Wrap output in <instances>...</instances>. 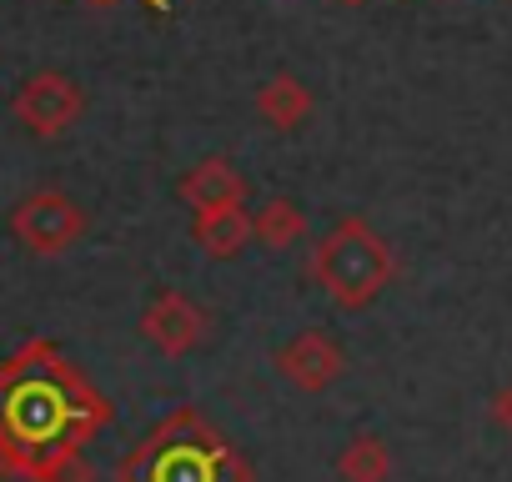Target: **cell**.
<instances>
[{
  "mask_svg": "<svg viewBox=\"0 0 512 482\" xmlns=\"http://www.w3.org/2000/svg\"><path fill=\"white\" fill-rule=\"evenodd\" d=\"M111 422V397L46 337L0 362V472L21 482H96L86 447Z\"/></svg>",
  "mask_w": 512,
  "mask_h": 482,
  "instance_id": "cell-1",
  "label": "cell"
},
{
  "mask_svg": "<svg viewBox=\"0 0 512 482\" xmlns=\"http://www.w3.org/2000/svg\"><path fill=\"white\" fill-rule=\"evenodd\" d=\"M116 482H251V462L206 412L176 407L116 462Z\"/></svg>",
  "mask_w": 512,
  "mask_h": 482,
  "instance_id": "cell-2",
  "label": "cell"
},
{
  "mask_svg": "<svg viewBox=\"0 0 512 482\" xmlns=\"http://www.w3.org/2000/svg\"><path fill=\"white\" fill-rule=\"evenodd\" d=\"M307 282H317L342 312H367L397 282V252L367 216L352 211L312 247Z\"/></svg>",
  "mask_w": 512,
  "mask_h": 482,
  "instance_id": "cell-3",
  "label": "cell"
},
{
  "mask_svg": "<svg viewBox=\"0 0 512 482\" xmlns=\"http://www.w3.org/2000/svg\"><path fill=\"white\" fill-rule=\"evenodd\" d=\"M86 226H91L86 206L71 191H56V186H41V191H31L11 206V236L31 257H66L86 236Z\"/></svg>",
  "mask_w": 512,
  "mask_h": 482,
  "instance_id": "cell-4",
  "label": "cell"
},
{
  "mask_svg": "<svg viewBox=\"0 0 512 482\" xmlns=\"http://www.w3.org/2000/svg\"><path fill=\"white\" fill-rule=\"evenodd\" d=\"M11 116L36 141H56L86 116V86L76 76H66V71H36V76H26L16 86Z\"/></svg>",
  "mask_w": 512,
  "mask_h": 482,
  "instance_id": "cell-5",
  "label": "cell"
},
{
  "mask_svg": "<svg viewBox=\"0 0 512 482\" xmlns=\"http://www.w3.org/2000/svg\"><path fill=\"white\" fill-rule=\"evenodd\" d=\"M206 327H211L206 307L191 302L181 287H161V292L146 302V312H141V337H146L161 357H186V352H196V347L206 342Z\"/></svg>",
  "mask_w": 512,
  "mask_h": 482,
  "instance_id": "cell-6",
  "label": "cell"
},
{
  "mask_svg": "<svg viewBox=\"0 0 512 482\" xmlns=\"http://www.w3.org/2000/svg\"><path fill=\"white\" fill-rule=\"evenodd\" d=\"M272 367H277L297 392H327V387L347 372V352H342V342H337L332 332L302 327L287 347H277Z\"/></svg>",
  "mask_w": 512,
  "mask_h": 482,
  "instance_id": "cell-7",
  "label": "cell"
},
{
  "mask_svg": "<svg viewBox=\"0 0 512 482\" xmlns=\"http://www.w3.org/2000/svg\"><path fill=\"white\" fill-rule=\"evenodd\" d=\"M246 176H241V166L236 161H226V156H201L181 181H176V196H181V206L191 211V216H201V211H221V206H246Z\"/></svg>",
  "mask_w": 512,
  "mask_h": 482,
  "instance_id": "cell-8",
  "label": "cell"
},
{
  "mask_svg": "<svg viewBox=\"0 0 512 482\" xmlns=\"http://www.w3.org/2000/svg\"><path fill=\"white\" fill-rule=\"evenodd\" d=\"M312 111H317L312 86H302V76H292V71L267 76V81H262V91H256V116H262L272 131H282V136L302 131Z\"/></svg>",
  "mask_w": 512,
  "mask_h": 482,
  "instance_id": "cell-9",
  "label": "cell"
},
{
  "mask_svg": "<svg viewBox=\"0 0 512 482\" xmlns=\"http://www.w3.org/2000/svg\"><path fill=\"white\" fill-rule=\"evenodd\" d=\"M191 241L211 262H231V257H241L251 247V211L246 206L201 211V216H191Z\"/></svg>",
  "mask_w": 512,
  "mask_h": 482,
  "instance_id": "cell-10",
  "label": "cell"
},
{
  "mask_svg": "<svg viewBox=\"0 0 512 482\" xmlns=\"http://www.w3.org/2000/svg\"><path fill=\"white\" fill-rule=\"evenodd\" d=\"M307 236V211L292 201V196H272L267 206L251 211V241L267 252H287Z\"/></svg>",
  "mask_w": 512,
  "mask_h": 482,
  "instance_id": "cell-11",
  "label": "cell"
},
{
  "mask_svg": "<svg viewBox=\"0 0 512 482\" xmlns=\"http://www.w3.org/2000/svg\"><path fill=\"white\" fill-rule=\"evenodd\" d=\"M337 477L342 482H387L392 477V447L377 432H357L337 452Z\"/></svg>",
  "mask_w": 512,
  "mask_h": 482,
  "instance_id": "cell-12",
  "label": "cell"
},
{
  "mask_svg": "<svg viewBox=\"0 0 512 482\" xmlns=\"http://www.w3.org/2000/svg\"><path fill=\"white\" fill-rule=\"evenodd\" d=\"M492 422L512 437V382H502V387L492 392Z\"/></svg>",
  "mask_w": 512,
  "mask_h": 482,
  "instance_id": "cell-13",
  "label": "cell"
},
{
  "mask_svg": "<svg viewBox=\"0 0 512 482\" xmlns=\"http://www.w3.org/2000/svg\"><path fill=\"white\" fill-rule=\"evenodd\" d=\"M91 6H106V0H91ZM141 6H151V11H171L166 0H141Z\"/></svg>",
  "mask_w": 512,
  "mask_h": 482,
  "instance_id": "cell-14",
  "label": "cell"
},
{
  "mask_svg": "<svg viewBox=\"0 0 512 482\" xmlns=\"http://www.w3.org/2000/svg\"><path fill=\"white\" fill-rule=\"evenodd\" d=\"M337 6H352L357 11V6H367V0H337Z\"/></svg>",
  "mask_w": 512,
  "mask_h": 482,
  "instance_id": "cell-15",
  "label": "cell"
}]
</instances>
